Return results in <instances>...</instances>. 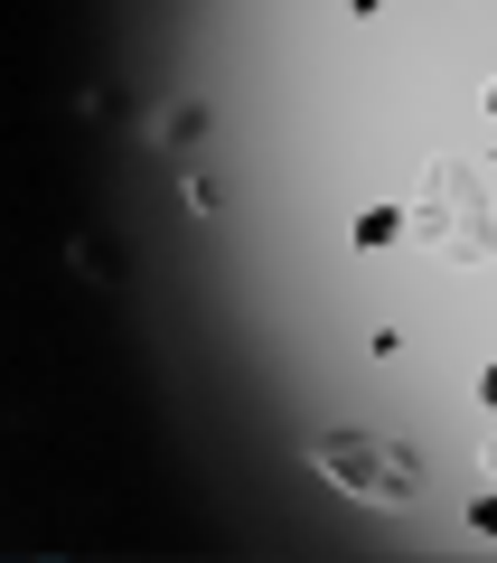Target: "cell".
I'll list each match as a JSON object with an SVG mask.
<instances>
[{
  "mask_svg": "<svg viewBox=\"0 0 497 563\" xmlns=\"http://www.w3.org/2000/svg\"><path fill=\"white\" fill-rule=\"evenodd\" d=\"M310 461L329 470L347 498H395V507L413 498V461H404L395 442H376V432H347V422H339V432H319V442H310Z\"/></svg>",
  "mask_w": 497,
  "mask_h": 563,
  "instance_id": "obj_1",
  "label": "cell"
},
{
  "mask_svg": "<svg viewBox=\"0 0 497 563\" xmlns=\"http://www.w3.org/2000/svg\"><path fill=\"white\" fill-rule=\"evenodd\" d=\"M347 235H357V244H366V254H376V244H395V235H404V217H395V207H366V217H357V225H347Z\"/></svg>",
  "mask_w": 497,
  "mask_h": 563,
  "instance_id": "obj_2",
  "label": "cell"
},
{
  "mask_svg": "<svg viewBox=\"0 0 497 563\" xmlns=\"http://www.w3.org/2000/svg\"><path fill=\"white\" fill-rule=\"evenodd\" d=\"M488 461H497V451H488Z\"/></svg>",
  "mask_w": 497,
  "mask_h": 563,
  "instance_id": "obj_3",
  "label": "cell"
}]
</instances>
